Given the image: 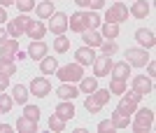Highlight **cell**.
<instances>
[{"label": "cell", "instance_id": "obj_27", "mask_svg": "<svg viewBox=\"0 0 156 133\" xmlns=\"http://www.w3.org/2000/svg\"><path fill=\"white\" fill-rule=\"evenodd\" d=\"M12 100H16L19 105H26V100H28V87H23V84H14V87H12Z\"/></svg>", "mask_w": 156, "mask_h": 133}, {"label": "cell", "instance_id": "obj_7", "mask_svg": "<svg viewBox=\"0 0 156 133\" xmlns=\"http://www.w3.org/2000/svg\"><path fill=\"white\" fill-rule=\"evenodd\" d=\"M128 19V7L124 2H114L110 5V9L105 12V21H112V23H121V21Z\"/></svg>", "mask_w": 156, "mask_h": 133}, {"label": "cell", "instance_id": "obj_51", "mask_svg": "<svg viewBox=\"0 0 156 133\" xmlns=\"http://www.w3.org/2000/svg\"><path fill=\"white\" fill-rule=\"evenodd\" d=\"M0 114H2V112H0Z\"/></svg>", "mask_w": 156, "mask_h": 133}, {"label": "cell", "instance_id": "obj_19", "mask_svg": "<svg viewBox=\"0 0 156 133\" xmlns=\"http://www.w3.org/2000/svg\"><path fill=\"white\" fill-rule=\"evenodd\" d=\"M54 114H58L61 119L68 121V119H72V117H75V105H72L70 100H61L58 105H56V112H54Z\"/></svg>", "mask_w": 156, "mask_h": 133}, {"label": "cell", "instance_id": "obj_47", "mask_svg": "<svg viewBox=\"0 0 156 133\" xmlns=\"http://www.w3.org/2000/svg\"><path fill=\"white\" fill-rule=\"evenodd\" d=\"M75 2H77L79 7H89V2H91V0H75Z\"/></svg>", "mask_w": 156, "mask_h": 133}, {"label": "cell", "instance_id": "obj_32", "mask_svg": "<svg viewBox=\"0 0 156 133\" xmlns=\"http://www.w3.org/2000/svg\"><path fill=\"white\" fill-rule=\"evenodd\" d=\"M124 91H126V80L112 77V82H110V93H114V96H121Z\"/></svg>", "mask_w": 156, "mask_h": 133}, {"label": "cell", "instance_id": "obj_11", "mask_svg": "<svg viewBox=\"0 0 156 133\" xmlns=\"http://www.w3.org/2000/svg\"><path fill=\"white\" fill-rule=\"evenodd\" d=\"M135 40L142 49H151L156 45V38H154V31H147V28H137L135 31Z\"/></svg>", "mask_w": 156, "mask_h": 133}, {"label": "cell", "instance_id": "obj_39", "mask_svg": "<svg viewBox=\"0 0 156 133\" xmlns=\"http://www.w3.org/2000/svg\"><path fill=\"white\" fill-rule=\"evenodd\" d=\"M23 114H26L28 119L37 121V119H40V107H35V105H26V107H23Z\"/></svg>", "mask_w": 156, "mask_h": 133}, {"label": "cell", "instance_id": "obj_21", "mask_svg": "<svg viewBox=\"0 0 156 133\" xmlns=\"http://www.w3.org/2000/svg\"><path fill=\"white\" fill-rule=\"evenodd\" d=\"M112 77H119V80H128L130 77V66L126 61H119V63H112Z\"/></svg>", "mask_w": 156, "mask_h": 133}, {"label": "cell", "instance_id": "obj_25", "mask_svg": "<svg viewBox=\"0 0 156 133\" xmlns=\"http://www.w3.org/2000/svg\"><path fill=\"white\" fill-rule=\"evenodd\" d=\"M77 89H79L82 93H86V96H89V93H93V91L98 89V77H96V75H93V77H82Z\"/></svg>", "mask_w": 156, "mask_h": 133}, {"label": "cell", "instance_id": "obj_1", "mask_svg": "<svg viewBox=\"0 0 156 133\" xmlns=\"http://www.w3.org/2000/svg\"><path fill=\"white\" fill-rule=\"evenodd\" d=\"M135 117H130V126H133V131L135 133H147L151 128V124H154V112H151L149 107H140V110H135Z\"/></svg>", "mask_w": 156, "mask_h": 133}, {"label": "cell", "instance_id": "obj_33", "mask_svg": "<svg viewBox=\"0 0 156 133\" xmlns=\"http://www.w3.org/2000/svg\"><path fill=\"white\" fill-rule=\"evenodd\" d=\"M84 107H86V112H91V114H98V112H100V107H103V105H100V103H98V100L93 98L91 93H89V96H86V98H84Z\"/></svg>", "mask_w": 156, "mask_h": 133}, {"label": "cell", "instance_id": "obj_3", "mask_svg": "<svg viewBox=\"0 0 156 133\" xmlns=\"http://www.w3.org/2000/svg\"><path fill=\"white\" fill-rule=\"evenodd\" d=\"M30 16H28V14H19V16H16V19H12V21H7V35H9V38H16V40H19L21 35L26 33V28L30 26Z\"/></svg>", "mask_w": 156, "mask_h": 133}, {"label": "cell", "instance_id": "obj_12", "mask_svg": "<svg viewBox=\"0 0 156 133\" xmlns=\"http://www.w3.org/2000/svg\"><path fill=\"white\" fill-rule=\"evenodd\" d=\"M19 52V40L9 38V40L0 42V59H14V54Z\"/></svg>", "mask_w": 156, "mask_h": 133}, {"label": "cell", "instance_id": "obj_29", "mask_svg": "<svg viewBox=\"0 0 156 133\" xmlns=\"http://www.w3.org/2000/svg\"><path fill=\"white\" fill-rule=\"evenodd\" d=\"M0 73L7 75V77H14L16 75V63L12 59H0Z\"/></svg>", "mask_w": 156, "mask_h": 133}, {"label": "cell", "instance_id": "obj_20", "mask_svg": "<svg viewBox=\"0 0 156 133\" xmlns=\"http://www.w3.org/2000/svg\"><path fill=\"white\" fill-rule=\"evenodd\" d=\"M149 9H151V7H149L147 0H135V2L130 5V14H133L135 19H144V16L149 14Z\"/></svg>", "mask_w": 156, "mask_h": 133}, {"label": "cell", "instance_id": "obj_9", "mask_svg": "<svg viewBox=\"0 0 156 133\" xmlns=\"http://www.w3.org/2000/svg\"><path fill=\"white\" fill-rule=\"evenodd\" d=\"M112 63H114V61H112V56H105V54H100V56H96V59H93V75H96V77H107V75H110V70H112Z\"/></svg>", "mask_w": 156, "mask_h": 133}, {"label": "cell", "instance_id": "obj_22", "mask_svg": "<svg viewBox=\"0 0 156 133\" xmlns=\"http://www.w3.org/2000/svg\"><path fill=\"white\" fill-rule=\"evenodd\" d=\"M112 124H114V128H128L130 126V114L121 112L117 107V110L112 112Z\"/></svg>", "mask_w": 156, "mask_h": 133}, {"label": "cell", "instance_id": "obj_37", "mask_svg": "<svg viewBox=\"0 0 156 133\" xmlns=\"http://www.w3.org/2000/svg\"><path fill=\"white\" fill-rule=\"evenodd\" d=\"M12 105H14L12 96H5V93L0 91V112H2V114H5V112H9V110H12Z\"/></svg>", "mask_w": 156, "mask_h": 133}, {"label": "cell", "instance_id": "obj_41", "mask_svg": "<svg viewBox=\"0 0 156 133\" xmlns=\"http://www.w3.org/2000/svg\"><path fill=\"white\" fill-rule=\"evenodd\" d=\"M7 87H9V77H7V75H2V73H0V91H5Z\"/></svg>", "mask_w": 156, "mask_h": 133}, {"label": "cell", "instance_id": "obj_18", "mask_svg": "<svg viewBox=\"0 0 156 133\" xmlns=\"http://www.w3.org/2000/svg\"><path fill=\"white\" fill-rule=\"evenodd\" d=\"M100 35H103V40H117L119 38V23H112V21L100 23Z\"/></svg>", "mask_w": 156, "mask_h": 133}, {"label": "cell", "instance_id": "obj_28", "mask_svg": "<svg viewBox=\"0 0 156 133\" xmlns=\"http://www.w3.org/2000/svg\"><path fill=\"white\" fill-rule=\"evenodd\" d=\"M35 14H37L40 19H49V16L54 14V2H51V0L37 2V5H35Z\"/></svg>", "mask_w": 156, "mask_h": 133}, {"label": "cell", "instance_id": "obj_40", "mask_svg": "<svg viewBox=\"0 0 156 133\" xmlns=\"http://www.w3.org/2000/svg\"><path fill=\"white\" fill-rule=\"evenodd\" d=\"M98 131H114V124H112V119H105V121H100L98 124Z\"/></svg>", "mask_w": 156, "mask_h": 133}, {"label": "cell", "instance_id": "obj_17", "mask_svg": "<svg viewBox=\"0 0 156 133\" xmlns=\"http://www.w3.org/2000/svg\"><path fill=\"white\" fill-rule=\"evenodd\" d=\"M26 33H28L30 40H42L44 33H47V26L42 23V21H30V26L26 28Z\"/></svg>", "mask_w": 156, "mask_h": 133}, {"label": "cell", "instance_id": "obj_43", "mask_svg": "<svg viewBox=\"0 0 156 133\" xmlns=\"http://www.w3.org/2000/svg\"><path fill=\"white\" fill-rule=\"evenodd\" d=\"M5 21H9V19H7V9L0 5V23H5Z\"/></svg>", "mask_w": 156, "mask_h": 133}, {"label": "cell", "instance_id": "obj_14", "mask_svg": "<svg viewBox=\"0 0 156 133\" xmlns=\"http://www.w3.org/2000/svg\"><path fill=\"white\" fill-rule=\"evenodd\" d=\"M77 93H79V89L75 87V84H70V82H63V84L56 89V96H58L61 100H75Z\"/></svg>", "mask_w": 156, "mask_h": 133}, {"label": "cell", "instance_id": "obj_46", "mask_svg": "<svg viewBox=\"0 0 156 133\" xmlns=\"http://www.w3.org/2000/svg\"><path fill=\"white\" fill-rule=\"evenodd\" d=\"M0 5H2V7H5V9H7V7H9V5H14V0H0Z\"/></svg>", "mask_w": 156, "mask_h": 133}, {"label": "cell", "instance_id": "obj_30", "mask_svg": "<svg viewBox=\"0 0 156 133\" xmlns=\"http://www.w3.org/2000/svg\"><path fill=\"white\" fill-rule=\"evenodd\" d=\"M84 21H86V28H89V31H96V28H100V23H103L100 16L96 14V9H93V12H84Z\"/></svg>", "mask_w": 156, "mask_h": 133}, {"label": "cell", "instance_id": "obj_13", "mask_svg": "<svg viewBox=\"0 0 156 133\" xmlns=\"http://www.w3.org/2000/svg\"><path fill=\"white\" fill-rule=\"evenodd\" d=\"M75 59H77L79 66H91L93 59H96V52H93V47H79L77 52H75Z\"/></svg>", "mask_w": 156, "mask_h": 133}, {"label": "cell", "instance_id": "obj_5", "mask_svg": "<svg viewBox=\"0 0 156 133\" xmlns=\"http://www.w3.org/2000/svg\"><path fill=\"white\" fill-rule=\"evenodd\" d=\"M121 96H124V98L119 100V105H117V107L121 110V112H126V114H133V112L137 110V103H140V98H142V96H140L137 91H133V89H130V91L126 89Z\"/></svg>", "mask_w": 156, "mask_h": 133}, {"label": "cell", "instance_id": "obj_6", "mask_svg": "<svg viewBox=\"0 0 156 133\" xmlns=\"http://www.w3.org/2000/svg\"><path fill=\"white\" fill-rule=\"evenodd\" d=\"M47 31H51L54 35H65V31H68V14L65 12H54L51 16H49Z\"/></svg>", "mask_w": 156, "mask_h": 133}, {"label": "cell", "instance_id": "obj_15", "mask_svg": "<svg viewBox=\"0 0 156 133\" xmlns=\"http://www.w3.org/2000/svg\"><path fill=\"white\" fill-rule=\"evenodd\" d=\"M28 56L30 59H44L47 56V42H42V40H33L30 42V47H28Z\"/></svg>", "mask_w": 156, "mask_h": 133}, {"label": "cell", "instance_id": "obj_26", "mask_svg": "<svg viewBox=\"0 0 156 133\" xmlns=\"http://www.w3.org/2000/svg\"><path fill=\"white\" fill-rule=\"evenodd\" d=\"M82 40H84L86 47H100V42H103V35L98 33V31H89V28H86L84 33H82Z\"/></svg>", "mask_w": 156, "mask_h": 133}, {"label": "cell", "instance_id": "obj_44", "mask_svg": "<svg viewBox=\"0 0 156 133\" xmlns=\"http://www.w3.org/2000/svg\"><path fill=\"white\" fill-rule=\"evenodd\" d=\"M147 73H149V77H154V75H156V66L151 63V61L147 63Z\"/></svg>", "mask_w": 156, "mask_h": 133}, {"label": "cell", "instance_id": "obj_45", "mask_svg": "<svg viewBox=\"0 0 156 133\" xmlns=\"http://www.w3.org/2000/svg\"><path fill=\"white\" fill-rule=\"evenodd\" d=\"M14 128L9 126V124H0V133H12Z\"/></svg>", "mask_w": 156, "mask_h": 133}, {"label": "cell", "instance_id": "obj_23", "mask_svg": "<svg viewBox=\"0 0 156 133\" xmlns=\"http://www.w3.org/2000/svg\"><path fill=\"white\" fill-rule=\"evenodd\" d=\"M16 131H21V133H37V121L28 119L26 114H23V117L16 119Z\"/></svg>", "mask_w": 156, "mask_h": 133}, {"label": "cell", "instance_id": "obj_42", "mask_svg": "<svg viewBox=\"0 0 156 133\" xmlns=\"http://www.w3.org/2000/svg\"><path fill=\"white\" fill-rule=\"evenodd\" d=\"M103 5H105V0H91V2H89V7H91V9H100Z\"/></svg>", "mask_w": 156, "mask_h": 133}, {"label": "cell", "instance_id": "obj_16", "mask_svg": "<svg viewBox=\"0 0 156 133\" xmlns=\"http://www.w3.org/2000/svg\"><path fill=\"white\" fill-rule=\"evenodd\" d=\"M68 28H72V33H84V31H86L84 12H77V14H72V19L68 16Z\"/></svg>", "mask_w": 156, "mask_h": 133}, {"label": "cell", "instance_id": "obj_34", "mask_svg": "<svg viewBox=\"0 0 156 133\" xmlns=\"http://www.w3.org/2000/svg\"><path fill=\"white\" fill-rule=\"evenodd\" d=\"M49 128L56 131V133H61L65 128V119H61L58 114H51V117H49Z\"/></svg>", "mask_w": 156, "mask_h": 133}, {"label": "cell", "instance_id": "obj_48", "mask_svg": "<svg viewBox=\"0 0 156 133\" xmlns=\"http://www.w3.org/2000/svg\"><path fill=\"white\" fill-rule=\"evenodd\" d=\"M26 56H28V54H23V52H16V54H14V59H16V61H21V59H26Z\"/></svg>", "mask_w": 156, "mask_h": 133}, {"label": "cell", "instance_id": "obj_50", "mask_svg": "<svg viewBox=\"0 0 156 133\" xmlns=\"http://www.w3.org/2000/svg\"><path fill=\"white\" fill-rule=\"evenodd\" d=\"M14 2H16V0H14Z\"/></svg>", "mask_w": 156, "mask_h": 133}, {"label": "cell", "instance_id": "obj_2", "mask_svg": "<svg viewBox=\"0 0 156 133\" xmlns=\"http://www.w3.org/2000/svg\"><path fill=\"white\" fill-rule=\"evenodd\" d=\"M56 75H58L61 82H70V84H75V82H79L82 77H84V66H79L77 61H75V63H68V66L58 68Z\"/></svg>", "mask_w": 156, "mask_h": 133}, {"label": "cell", "instance_id": "obj_24", "mask_svg": "<svg viewBox=\"0 0 156 133\" xmlns=\"http://www.w3.org/2000/svg\"><path fill=\"white\" fill-rule=\"evenodd\" d=\"M40 70H42V75H54L58 70V61L54 56H44V59H40Z\"/></svg>", "mask_w": 156, "mask_h": 133}, {"label": "cell", "instance_id": "obj_31", "mask_svg": "<svg viewBox=\"0 0 156 133\" xmlns=\"http://www.w3.org/2000/svg\"><path fill=\"white\" fill-rule=\"evenodd\" d=\"M70 49V40L65 38V35H56V40H54V52L56 54H65Z\"/></svg>", "mask_w": 156, "mask_h": 133}, {"label": "cell", "instance_id": "obj_49", "mask_svg": "<svg viewBox=\"0 0 156 133\" xmlns=\"http://www.w3.org/2000/svg\"><path fill=\"white\" fill-rule=\"evenodd\" d=\"M2 40H7V31H5V28H0V42H2Z\"/></svg>", "mask_w": 156, "mask_h": 133}, {"label": "cell", "instance_id": "obj_35", "mask_svg": "<svg viewBox=\"0 0 156 133\" xmlns=\"http://www.w3.org/2000/svg\"><path fill=\"white\" fill-rule=\"evenodd\" d=\"M100 49H103L105 56H112V54H117L119 47H117V42H114V40H103V42H100Z\"/></svg>", "mask_w": 156, "mask_h": 133}, {"label": "cell", "instance_id": "obj_36", "mask_svg": "<svg viewBox=\"0 0 156 133\" xmlns=\"http://www.w3.org/2000/svg\"><path fill=\"white\" fill-rule=\"evenodd\" d=\"M93 98L100 103V105H105V103H110V89H96V91L91 93Z\"/></svg>", "mask_w": 156, "mask_h": 133}, {"label": "cell", "instance_id": "obj_38", "mask_svg": "<svg viewBox=\"0 0 156 133\" xmlns=\"http://www.w3.org/2000/svg\"><path fill=\"white\" fill-rule=\"evenodd\" d=\"M14 5L21 9V14H26V12H30V9H35V5H37V2H35V0H16Z\"/></svg>", "mask_w": 156, "mask_h": 133}, {"label": "cell", "instance_id": "obj_8", "mask_svg": "<svg viewBox=\"0 0 156 133\" xmlns=\"http://www.w3.org/2000/svg\"><path fill=\"white\" fill-rule=\"evenodd\" d=\"M28 91H30L33 96H37V98H47L49 91H51V82L47 80V77H33Z\"/></svg>", "mask_w": 156, "mask_h": 133}, {"label": "cell", "instance_id": "obj_10", "mask_svg": "<svg viewBox=\"0 0 156 133\" xmlns=\"http://www.w3.org/2000/svg\"><path fill=\"white\" fill-rule=\"evenodd\" d=\"M151 89H154L151 77H147V75H137V77H133V91H137L140 96L151 93Z\"/></svg>", "mask_w": 156, "mask_h": 133}, {"label": "cell", "instance_id": "obj_4", "mask_svg": "<svg viewBox=\"0 0 156 133\" xmlns=\"http://www.w3.org/2000/svg\"><path fill=\"white\" fill-rule=\"evenodd\" d=\"M126 63L128 66H135V68H144L147 63H149V54H147V49H142V47H130V49H126Z\"/></svg>", "mask_w": 156, "mask_h": 133}]
</instances>
